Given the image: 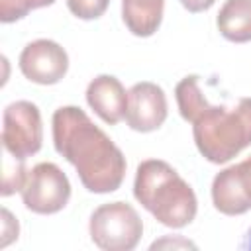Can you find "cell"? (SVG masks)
<instances>
[{"mask_svg": "<svg viewBox=\"0 0 251 251\" xmlns=\"http://www.w3.org/2000/svg\"><path fill=\"white\" fill-rule=\"evenodd\" d=\"M88 231L104 251H131L143 235V222L127 202H108L92 212Z\"/></svg>", "mask_w": 251, "mask_h": 251, "instance_id": "4", "label": "cell"}, {"mask_svg": "<svg viewBox=\"0 0 251 251\" xmlns=\"http://www.w3.org/2000/svg\"><path fill=\"white\" fill-rule=\"evenodd\" d=\"M22 75L37 84H57L69 71L67 51L51 39H35L20 53Z\"/></svg>", "mask_w": 251, "mask_h": 251, "instance_id": "7", "label": "cell"}, {"mask_svg": "<svg viewBox=\"0 0 251 251\" xmlns=\"http://www.w3.org/2000/svg\"><path fill=\"white\" fill-rule=\"evenodd\" d=\"M216 24L227 41H251V0H226Z\"/></svg>", "mask_w": 251, "mask_h": 251, "instance_id": "12", "label": "cell"}, {"mask_svg": "<svg viewBox=\"0 0 251 251\" xmlns=\"http://www.w3.org/2000/svg\"><path fill=\"white\" fill-rule=\"evenodd\" d=\"M167 96L155 82L141 80L127 90L126 122L131 129L147 133L155 131L167 120Z\"/></svg>", "mask_w": 251, "mask_h": 251, "instance_id": "9", "label": "cell"}, {"mask_svg": "<svg viewBox=\"0 0 251 251\" xmlns=\"http://www.w3.org/2000/svg\"><path fill=\"white\" fill-rule=\"evenodd\" d=\"M241 249H247V251H251V227L247 229V233H245V237H243V241H241V245H239Z\"/></svg>", "mask_w": 251, "mask_h": 251, "instance_id": "16", "label": "cell"}, {"mask_svg": "<svg viewBox=\"0 0 251 251\" xmlns=\"http://www.w3.org/2000/svg\"><path fill=\"white\" fill-rule=\"evenodd\" d=\"M108 4H110V0H67V6L73 12V16H76L80 20L100 18L106 12Z\"/></svg>", "mask_w": 251, "mask_h": 251, "instance_id": "14", "label": "cell"}, {"mask_svg": "<svg viewBox=\"0 0 251 251\" xmlns=\"http://www.w3.org/2000/svg\"><path fill=\"white\" fill-rule=\"evenodd\" d=\"M214 2H216V0H180V4H182L188 12H192V14L206 12L208 8L214 6Z\"/></svg>", "mask_w": 251, "mask_h": 251, "instance_id": "15", "label": "cell"}, {"mask_svg": "<svg viewBox=\"0 0 251 251\" xmlns=\"http://www.w3.org/2000/svg\"><path fill=\"white\" fill-rule=\"evenodd\" d=\"M163 8L165 0H122V18L133 35L149 37L161 25Z\"/></svg>", "mask_w": 251, "mask_h": 251, "instance_id": "11", "label": "cell"}, {"mask_svg": "<svg viewBox=\"0 0 251 251\" xmlns=\"http://www.w3.org/2000/svg\"><path fill=\"white\" fill-rule=\"evenodd\" d=\"M55 0H0V20L4 24L22 20L35 8L51 6Z\"/></svg>", "mask_w": 251, "mask_h": 251, "instance_id": "13", "label": "cell"}, {"mask_svg": "<svg viewBox=\"0 0 251 251\" xmlns=\"http://www.w3.org/2000/svg\"><path fill=\"white\" fill-rule=\"evenodd\" d=\"M51 126L57 153L76 169L88 192L106 194L120 188L126 176V157L84 110L61 106L55 110Z\"/></svg>", "mask_w": 251, "mask_h": 251, "instance_id": "1", "label": "cell"}, {"mask_svg": "<svg viewBox=\"0 0 251 251\" xmlns=\"http://www.w3.org/2000/svg\"><path fill=\"white\" fill-rule=\"evenodd\" d=\"M133 196L157 222L167 227L188 226L198 210L192 186L161 159H147L137 165Z\"/></svg>", "mask_w": 251, "mask_h": 251, "instance_id": "3", "label": "cell"}, {"mask_svg": "<svg viewBox=\"0 0 251 251\" xmlns=\"http://www.w3.org/2000/svg\"><path fill=\"white\" fill-rule=\"evenodd\" d=\"M196 75L184 76L175 98L180 116L192 124L194 143L204 159L222 165L251 145V98H239L235 106H212L198 84Z\"/></svg>", "mask_w": 251, "mask_h": 251, "instance_id": "2", "label": "cell"}, {"mask_svg": "<svg viewBox=\"0 0 251 251\" xmlns=\"http://www.w3.org/2000/svg\"><path fill=\"white\" fill-rule=\"evenodd\" d=\"M20 192L33 214H57L71 198V182L55 163L43 161L27 171Z\"/></svg>", "mask_w": 251, "mask_h": 251, "instance_id": "5", "label": "cell"}, {"mask_svg": "<svg viewBox=\"0 0 251 251\" xmlns=\"http://www.w3.org/2000/svg\"><path fill=\"white\" fill-rule=\"evenodd\" d=\"M43 127L41 114L33 102L18 100L6 106L4 126H2V143L4 149L16 159L25 161L41 149Z\"/></svg>", "mask_w": 251, "mask_h": 251, "instance_id": "6", "label": "cell"}, {"mask_svg": "<svg viewBox=\"0 0 251 251\" xmlns=\"http://www.w3.org/2000/svg\"><path fill=\"white\" fill-rule=\"evenodd\" d=\"M212 202L226 216H239L251 210V157L214 176Z\"/></svg>", "mask_w": 251, "mask_h": 251, "instance_id": "8", "label": "cell"}, {"mask_svg": "<svg viewBox=\"0 0 251 251\" xmlns=\"http://www.w3.org/2000/svg\"><path fill=\"white\" fill-rule=\"evenodd\" d=\"M86 102L106 124L114 126L126 116L127 92L116 76L98 75L86 88Z\"/></svg>", "mask_w": 251, "mask_h": 251, "instance_id": "10", "label": "cell"}]
</instances>
